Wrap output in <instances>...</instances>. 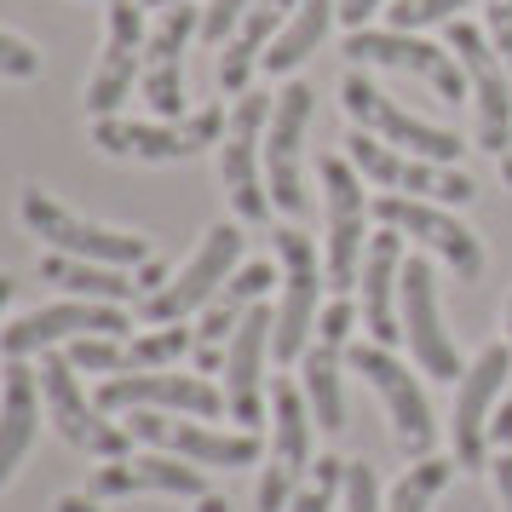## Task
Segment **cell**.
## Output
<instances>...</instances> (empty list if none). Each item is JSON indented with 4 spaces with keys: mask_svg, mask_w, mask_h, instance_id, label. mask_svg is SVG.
<instances>
[{
    "mask_svg": "<svg viewBox=\"0 0 512 512\" xmlns=\"http://www.w3.org/2000/svg\"><path fill=\"white\" fill-rule=\"evenodd\" d=\"M334 18H340V0H300L294 18L282 24V35L271 41V52H265V70L271 75H294L311 52L323 47V35H328Z\"/></svg>",
    "mask_w": 512,
    "mask_h": 512,
    "instance_id": "30",
    "label": "cell"
},
{
    "mask_svg": "<svg viewBox=\"0 0 512 512\" xmlns=\"http://www.w3.org/2000/svg\"><path fill=\"white\" fill-rule=\"evenodd\" d=\"M0 75H6V81H35V75H41V52L29 47L24 35H6V29H0Z\"/></svg>",
    "mask_w": 512,
    "mask_h": 512,
    "instance_id": "38",
    "label": "cell"
},
{
    "mask_svg": "<svg viewBox=\"0 0 512 512\" xmlns=\"http://www.w3.org/2000/svg\"><path fill=\"white\" fill-rule=\"evenodd\" d=\"M317 179H323V202H328V242H323V271L328 288L346 294L351 282L363 277V225H369L374 202L363 196V173L340 156H323L317 162Z\"/></svg>",
    "mask_w": 512,
    "mask_h": 512,
    "instance_id": "7",
    "label": "cell"
},
{
    "mask_svg": "<svg viewBox=\"0 0 512 512\" xmlns=\"http://www.w3.org/2000/svg\"><path fill=\"white\" fill-rule=\"evenodd\" d=\"M403 236L386 225L380 236H369V254H363V328H369L374 346H397L403 340V317H397V282H403Z\"/></svg>",
    "mask_w": 512,
    "mask_h": 512,
    "instance_id": "24",
    "label": "cell"
},
{
    "mask_svg": "<svg viewBox=\"0 0 512 512\" xmlns=\"http://www.w3.org/2000/svg\"><path fill=\"white\" fill-rule=\"evenodd\" d=\"M144 6H179V0H144Z\"/></svg>",
    "mask_w": 512,
    "mask_h": 512,
    "instance_id": "47",
    "label": "cell"
},
{
    "mask_svg": "<svg viewBox=\"0 0 512 512\" xmlns=\"http://www.w3.org/2000/svg\"><path fill=\"white\" fill-rule=\"evenodd\" d=\"M340 351L346 340H328L317 334L300 357V374H305V403H311V415L323 432H340L346 426V392H340Z\"/></svg>",
    "mask_w": 512,
    "mask_h": 512,
    "instance_id": "29",
    "label": "cell"
},
{
    "mask_svg": "<svg viewBox=\"0 0 512 512\" xmlns=\"http://www.w3.org/2000/svg\"><path fill=\"white\" fill-rule=\"evenodd\" d=\"M52 512H98V507L87 501V495H58V507Z\"/></svg>",
    "mask_w": 512,
    "mask_h": 512,
    "instance_id": "44",
    "label": "cell"
},
{
    "mask_svg": "<svg viewBox=\"0 0 512 512\" xmlns=\"http://www.w3.org/2000/svg\"><path fill=\"white\" fill-rule=\"evenodd\" d=\"M236 259H242V231L219 219V225L202 236V248L190 254L185 271H179V277H167L162 288L144 300V317H150V323H185L190 311H202V305L231 282Z\"/></svg>",
    "mask_w": 512,
    "mask_h": 512,
    "instance_id": "14",
    "label": "cell"
},
{
    "mask_svg": "<svg viewBox=\"0 0 512 512\" xmlns=\"http://www.w3.org/2000/svg\"><path fill=\"white\" fill-rule=\"evenodd\" d=\"M41 277L58 282L64 294L75 300H104V305H121L139 294V282L127 277L121 265H93V259H70V254H47L41 259Z\"/></svg>",
    "mask_w": 512,
    "mask_h": 512,
    "instance_id": "31",
    "label": "cell"
},
{
    "mask_svg": "<svg viewBox=\"0 0 512 512\" xmlns=\"http://www.w3.org/2000/svg\"><path fill=\"white\" fill-rule=\"evenodd\" d=\"M271 334H277L271 305H254L236 323V334L225 340V415L236 426H248V432L265 420V357H271Z\"/></svg>",
    "mask_w": 512,
    "mask_h": 512,
    "instance_id": "20",
    "label": "cell"
},
{
    "mask_svg": "<svg viewBox=\"0 0 512 512\" xmlns=\"http://www.w3.org/2000/svg\"><path fill=\"white\" fill-rule=\"evenodd\" d=\"M127 317L121 305H104V300H64V305H41L0 334V351L6 357H35V351H52V346H70L81 334H121Z\"/></svg>",
    "mask_w": 512,
    "mask_h": 512,
    "instance_id": "23",
    "label": "cell"
},
{
    "mask_svg": "<svg viewBox=\"0 0 512 512\" xmlns=\"http://www.w3.org/2000/svg\"><path fill=\"white\" fill-rule=\"evenodd\" d=\"M225 139V110L208 104L185 121H121V116H98L93 121V144L104 156H133V162H190L196 150Z\"/></svg>",
    "mask_w": 512,
    "mask_h": 512,
    "instance_id": "6",
    "label": "cell"
},
{
    "mask_svg": "<svg viewBox=\"0 0 512 512\" xmlns=\"http://www.w3.org/2000/svg\"><path fill=\"white\" fill-rule=\"evenodd\" d=\"M346 363L380 392L386 415H392L397 449L415 455V461H426L432 443H438V420H432V403H426V392H420V380L392 357V346H374V340L369 346H346Z\"/></svg>",
    "mask_w": 512,
    "mask_h": 512,
    "instance_id": "8",
    "label": "cell"
},
{
    "mask_svg": "<svg viewBox=\"0 0 512 512\" xmlns=\"http://www.w3.org/2000/svg\"><path fill=\"white\" fill-rule=\"evenodd\" d=\"M340 512H386L380 507V478H374L369 461H346V495H340Z\"/></svg>",
    "mask_w": 512,
    "mask_h": 512,
    "instance_id": "37",
    "label": "cell"
},
{
    "mask_svg": "<svg viewBox=\"0 0 512 512\" xmlns=\"http://www.w3.org/2000/svg\"><path fill=\"white\" fill-rule=\"evenodd\" d=\"M196 512H231V507H225V495H202V501H196Z\"/></svg>",
    "mask_w": 512,
    "mask_h": 512,
    "instance_id": "45",
    "label": "cell"
},
{
    "mask_svg": "<svg viewBox=\"0 0 512 512\" xmlns=\"http://www.w3.org/2000/svg\"><path fill=\"white\" fill-rule=\"evenodd\" d=\"M18 219H24L29 236H41L52 254H70V259H93V265H121V271H139L150 265V242L133 231H116V225H93L70 213L64 202H52L41 185H24L18 196Z\"/></svg>",
    "mask_w": 512,
    "mask_h": 512,
    "instance_id": "1",
    "label": "cell"
},
{
    "mask_svg": "<svg viewBox=\"0 0 512 512\" xmlns=\"http://www.w3.org/2000/svg\"><path fill=\"white\" fill-rule=\"evenodd\" d=\"M351 150V167L369 179V185H386V190H409V196H420V202H443V208H466L472 196H478V185L466 179L461 167L449 162H426V156H409V150H392L386 139H374V133H351L346 139Z\"/></svg>",
    "mask_w": 512,
    "mask_h": 512,
    "instance_id": "3",
    "label": "cell"
},
{
    "mask_svg": "<svg viewBox=\"0 0 512 512\" xmlns=\"http://www.w3.org/2000/svg\"><path fill=\"white\" fill-rule=\"evenodd\" d=\"M311 104L317 93L305 81H288L271 104V127H265V185H271V208H282L288 219H300L311 208L305 196V127H311Z\"/></svg>",
    "mask_w": 512,
    "mask_h": 512,
    "instance_id": "13",
    "label": "cell"
},
{
    "mask_svg": "<svg viewBox=\"0 0 512 512\" xmlns=\"http://www.w3.org/2000/svg\"><path fill=\"white\" fill-rule=\"evenodd\" d=\"M489 443H495V449H507L512 443V397L495 403V415H489Z\"/></svg>",
    "mask_w": 512,
    "mask_h": 512,
    "instance_id": "42",
    "label": "cell"
},
{
    "mask_svg": "<svg viewBox=\"0 0 512 512\" xmlns=\"http://www.w3.org/2000/svg\"><path fill=\"white\" fill-rule=\"evenodd\" d=\"M397 294H403V334H409L415 363L426 374H438V380L455 386L466 369H461V351H455V334L443 328L432 265H426V259H403V282H397Z\"/></svg>",
    "mask_w": 512,
    "mask_h": 512,
    "instance_id": "18",
    "label": "cell"
},
{
    "mask_svg": "<svg viewBox=\"0 0 512 512\" xmlns=\"http://www.w3.org/2000/svg\"><path fill=\"white\" fill-rule=\"evenodd\" d=\"M311 466V403L305 386H271V455L259 472L254 501L259 512H288V501L300 495V478Z\"/></svg>",
    "mask_w": 512,
    "mask_h": 512,
    "instance_id": "11",
    "label": "cell"
},
{
    "mask_svg": "<svg viewBox=\"0 0 512 512\" xmlns=\"http://www.w3.org/2000/svg\"><path fill=\"white\" fill-rule=\"evenodd\" d=\"M93 489L98 495H185V501L213 495L202 466L179 461V455H121V461L98 466Z\"/></svg>",
    "mask_w": 512,
    "mask_h": 512,
    "instance_id": "25",
    "label": "cell"
},
{
    "mask_svg": "<svg viewBox=\"0 0 512 512\" xmlns=\"http://www.w3.org/2000/svg\"><path fill=\"white\" fill-rule=\"evenodd\" d=\"M294 6H300V0H254V6H248V18L231 29V41L219 52V87H225V93H242V87H248L254 64H265V47L282 35V24L294 18Z\"/></svg>",
    "mask_w": 512,
    "mask_h": 512,
    "instance_id": "27",
    "label": "cell"
},
{
    "mask_svg": "<svg viewBox=\"0 0 512 512\" xmlns=\"http://www.w3.org/2000/svg\"><path fill=\"white\" fill-rule=\"evenodd\" d=\"M340 104H346V116L363 127V133H374V139L386 144H403L409 156H426V162H461L466 144L455 139V133H443V127H432L426 116H415V110H403L392 93H380L369 75H346V87H340Z\"/></svg>",
    "mask_w": 512,
    "mask_h": 512,
    "instance_id": "9",
    "label": "cell"
},
{
    "mask_svg": "<svg viewBox=\"0 0 512 512\" xmlns=\"http://www.w3.org/2000/svg\"><path fill=\"white\" fill-rule=\"evenodd\" d=\"M93 403L104 415H133V409H162V415H196V420L225 415V392L213 386L208 374H173V369L104 374Z\"/></svg>",
    "mask_w": 512,
    "mask_h": 512,
    "instance_id": "12",
    "label": "cell"
},
{
    "mask_svg": "<svg viewBox=\"0 0 512 512\" xmlns=\"http://www.w3.org/2000/svg\"><path fill=\"white\" fill-rule=\"evenodd\" d=\"M265 127H271V93H242L231 121H225V139H219V185L231 196L236 219H248V225H265L271 219Z\"/></svg>",
    "mask_w": 512,
    "mask_h": 512,
    "instance_id": "2",
    "label": "cell"
},
{
    "mask_svg": "<svg viewBox=\"0 0 512 512\" xmlns=\"http://www.w3.org/2000/svg\"><path fill=\"white\" fill-rule=\"evenodd\" d=\"M41 369H24V357H6V397H0V489L18 478V466L35 449L41 426Z\"/></svg>",
    "mask_w": 512,
    "mask_h": 512,
    "instance_id": "26",
    "label": "cell"
},
{
    "mask_svg": "<svg viewBox=\"0 0 512 512\" xmlns=\"http://www.w3.org/2000/svg\"><path fill=\"white\" fill-rule=\"evenodd\" d=\"M461 6L472 0H397L392 6V29H426V24H449Z\"/></svg>",
    "mask_w": 512,
    "mask_h": 512,
    "instance_id": "36",
    "label": "cell"
},
{
    "mask_svg": "<svg viewBox=\"0 0 512 512\" xmlns=\"http://www.w3.org/2000/svg\"><path fill=\"white\" fill-rule=\"evenodd\" d=\"M127 432L144 443H156V449H167V455H179V461L225 466V472L231 466H254L265 455V443L248 426L225 432V426H208V420H196V415H162V409H133L127 415Z\"/></svg>",
    "mask_w": 512,
    "mask_h": 512,
    "instance_id": "10",
    "label": "cell"
},
{
    "mask_svg": "<svg viewBox=\"0 0 512 512\" xmlns=\"http://www.w3.org/2000/svg\"><path fill=\"white\" fill-rule=\"evenodd\" d=\"M512 374V346H484L478 363L455 380V461L484 466L489 455V415L501 403V386Z\"/></svg>",
    "mask_w": 512,
    "mask_h": 512,
    "instance_id": "22",
    "label": "cell"
},
{
    "mask_svg": "<svg viewBox=\"0 0 512 512\" xmlns=\"http://www.w3.org/2000/svg\"><path fill=\"white\" fill-rule=\"evenodd\" d=\"M340 495H346V461L323 455L317 461V478L300 484V495L288 501V512H340Z\"/></svg>",
    "mask_w": 512,
    "mask_h": 512,
    "instance_id": "34",
    "label": "cell"
},
{
    "mask_svg": "<svg viewBox=\"0 0 512 512\" xmlns=\"http://www.w3.org/2000/svg\"><path fill=\"white\" fill-rule=\"evenodd\" d=\"M277 282V271L259 259V265H236L231 282L213 294L208 305H202V328H196V346H225L236 334V323L254 311V305H265V288Z\"/></svg>",
    "mask_w": 512,
    "mask_h": 512,
    "instance_id": "28",
    "label": "cell"
},
{
    "mask_svg": "<svg viewBox=\"0 0 512 512\" xmlns=\"http://www.w3.org/2000/svg\"><path fill=\"white\" fill-rule=\"evenodd\" d=\"M374 219H380V225H392L397 236L420 242V248H432L438 259H449L461 282L484 277V248H478V236L466 231L443 202H420V196H397V190H392V196H374Z\"/></svg>",
    "mask_w": 512,
    "mask_h": 512,
    "instance_id": "15",
    "label": "cell"
},
{
    "mask_svg": "<svg viewBox=\"0 0 512 512\" xmlns=\"http://www.w3.org/2000/svg\"><path fill=\"white\" fill-rule=\"evenodd\" d=\"M380 6H386V0H340V18H346L351 29H363L374 12H380Z\"/></svg>",
    "mask_w": 512,
    "mask_h": 512,
    "instance_id": "43",
    "label": "cell"
},
{
    "mask_svg": "<svg viewBox=\"0 0 512 512\" xmlns=\"http://www.w3.org/2000/svg\"><path fill=\"white\" fill-rule=\"evenodd\" d=\"M489 41L501 52V64L512 70V0H489Z\"/></svg>",
    "mask_w": 512,
    "mask_h": 512,
    "instance_id": "40",
    "label": "cell"
},
{
    "mask_svg": "<svg viewBox=\"0 0 512 512\" xmlns=\"http://www.w3.org/2000/svg\"><path fill=\"white\" fill-rule=\"evenodd\" d=\"M455 478V461H438V455H426V461H415L403 478H397L392 501H386V512H432V501L443 495V484Z\"/></svg>",
    "mask_w": 512,
    "mask_h": 512,
    "instance_id": "33",
    "label": "cell"
},
{
    "mask_svg": "<svg viewBox=\"0 0 512 512\" xmlns=\"http://www.w3.org/2000/svg\"><path fill=\"white\" fill-rule=\"evenodd\" d=\"M196 346V328L185 323H156L150 334L121 346V374H150V369H179V357Z\"/></svg>",
    "mask_w": 512,
    "mask_h": 512,
    "instance_id": "32",
    "label": "cell"
},
{
    "mask_svg": "<svg viewBox=\"0 0 512 512\" xmlns=\"http://www.w3.org/2000/svg\"><path fill=\"white\" fill-rule=\"evenodd\" d=\"M248 6H254V0H213V6H202V41L225 47V41H231V29L248 18Z\"/></svg>",
    "mask_w": 512,
    "mask_h": 512,
    "instance_id": "39",
    "label": "cell"
},
{
    "mask_svg": "<svg viewBox=\"0 0 512 512\" xmlns=\"http://www.w3.org/2000/svg\"><path fill=\"white\" fill-rule=\"evenodd\" d=\"M75 374L81 369H75L58 346L41 351V397H47V415H52V426L64 432V443L87 449V455H98V461H121V455H133V432L116 426V420H104V409L87 403V392H81Z\"/></svg>",
    "mask_w": 512,
    "mask_h": 512,
    "instance_id": "4",
    "label": "cell"
},
{
    "mask_svg": "<svg viewBox=\"0 0 512 512\" xmlns=\"http://www.w3.org/2000/svg\"><path fill=\"white\" fill-rule=\"evenodd\" d=\"M144 6L139 0H110V41H104V58H98L93 81H87V110L93 116H116L121 104L133 98V81L144 75Z\"/></svg>",
    "mask_w": 512,
    "mask_h": 512,
    "instance_id": "21",
    "label": "cell"
},
{
    "mask_svg": "<svg viewBox=\"0 0 512 512\" xmlns=\"http://www.w3.org/2000/svg\"><path fill=\"white\" fill-rule=\"evenodd\" d=\"M64 357L87 374H121V340L116 334H81V340L64 346Z\"/></svg>",
    "mask_w": 512,
    "mask_h": 512,
    "instance_id": "35",
    "label": "cell"
},
{
    "mask_svg": "<svg viewBox=\"0 0 512 512\" xmlns=\"http://www.w3.org/2000/svg\"><path fill=\"white\" fill-rule=\"evenodd\" d=\"M449 52L461 58L472 104H478V144L501 156V150L512 144V87H507L512 70H501L495 47H489L472 24H449Z\"/></svg>",
    "mask_w": 512,
    "mask_h": 512,
    "instance_id": "19",
    "label": "cell"
},
{
    "mask_svg": "<svg viewBox=\"0 0 512 512\" xmlns=\"http://www.w3.org/2000/svg\"><path fill=\"white\" fill-rule=\"evenodd\" d=\"M489 478H495V495H501V507L512 512V449H495V461H489Z\"/></svg>",
    "mask_w": 512,
    "mask_h": 512,
    "instance_id": "41",
    "label": "cell"
},
{
    "mask_svg": "<svg viewBox=\"0 0 512 512\" xmlns=\"http://www.w3.org/2000/svg\"><path fill=\"white\" fill-rule=\"evenodd\" d=\"M190 35H202V12L179 0L162 6V24L150 29V47H144V104L156 110V121H185V47Z\"/></svg>",
    "mask_w": 512,
    "mask_h": 512,
    "instance_id": "17",
    "label": "cell"
},
{
    "mask_svg": "<svg viewBox=\"0 0 512 512\" xmlns=\"http://www.w3.org/2000/svg\"><path fill=\"white\" fill-rule=\"evenodd\" d=\"M346 58H357V64H392V70H409L420 75L426 87L438 98H466L472 87H466V70L455 52L432 47V41H420L415 29H351L346 35Z\"/></svg>",
    "mask_w": 512,
    "mask_h": 512,
    "instance_id": "16",
    "label": "cell"
},
{
    "mask_svg": "<svg viewBox=\"0 0 512 512\" xmlns=\"http://www.w3.org/2000/svg\"><path fill=\"white\" fill-rule=\"evenodd\" d=\"M277 248V265H282V305H277V334H271V351L277 363H300L311 334H317V288L328 282V271H317V242L294 225H282L271 236Z\"/></svg>",
    "mask_w": 512,
    "mask_h": 512,
    "instance_id": "5",
    "label": "cell"
},
{
    "mask_svg": "<svg viewBox=\"0 0 512 512\" xmlns=\"http://www.w3.org/2000/svg\"><path fill=\"white\" fill-rule=\"evenodd\" d=\"M507 334H512V305H507Z\"/></svg>",
    "mask_w": 512,
    "mask_h": 512,
    "instance_id": "48",
    "label": "cell"
},
{
    "mask_svg": "<svg viewBox=\"0 0 512 512\" xmlns=\"http://www.w3.org/2000/svg\"><path fill=\"white\" fill-rule=\"evenodd\" d=\"M12 294H18V282H12L6 271H0V311H6V300H12Z\"/></svg>",
    "mask_w": 512,
    "mask_h": 512,
    "instance_id": "46",
    "label": "cell"
}]
</instances>
